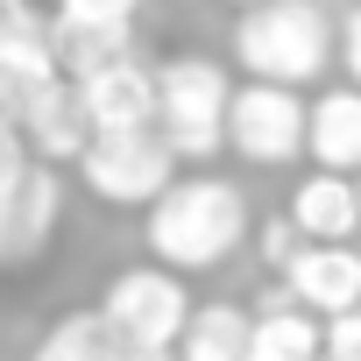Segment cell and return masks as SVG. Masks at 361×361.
<instances>
[{
	"instance_id": "obj_1",
	"label": "cell",
	"mask_w": 361,
	"mask_h": 361,
	"mask_svg": "<svg viewBox=\"0 0 361 361\" xmlns=\"http://www.w3.org/2000/svg\"><path fill=\"white\" fill-rule=\"evenodd\" d=\"M149 255L170 262V269H220L241 241H248V199L241 185L199 170V177H177V185L149 206Z\"/></svg>"
},
{
	"instance_id": "obj_16",
	"label": "cell",
	"mask_w": 361,
	"mask_h": 361,
	"mask_svg": "<svg viewBox=\"0 0 361 361\" xmlns=\"http://www.w3.org/2000/svg\"><path fill=\"white\" fill-rule=\"evenodd\" d=\"M106 354H114L106 319H99V312H64V319L36 340V354H29V361H106Z\"/></svg>"
},
{
	"instance_id": "obj_20",
	"label": "cell",
	"mask_w": 361,
	"mask_h": 361,
	"mask_svg": "<svg viewBox=\"0 0 361 361\" xmlns=\"http://www.w3.org/2000/svg\"><path fill=\"white\" fill-rule=\"evenodd\" d=\"M29 36H50V29L29 15V0H0V50H8V43H29Z\"/></svg>"
},
{
	"instance_id": "obj_21",
	"label": "cell",
	"mask_w": 361,
	"mask_h": 361,
	"mask_svg": "<svg viewBox=\"0 0 361 361\" xmlns=\"http://www.w3.org/2000/svg\"><path fill=\"white\" fill-rule=\"evenodd\" d=\"M340 71H347V85H361V8L340 22Z\"/></svg>"
},
{
	"instance_id": "obj_23",
	"label": "cell",
	"mask_w": 361,
	"mask_h": 361,
	"mask_svg": "<svg viewBox=\"0 0 361 361\" xmlns=\"http://www.w3.org/2000/svg\"><path fill=\"white\" fill-rule=\"evenodd\" d=\"M234 8H255V0H234Z\"/></svg>"
},
{
	"instance_id": "obj_8",
	"label": "cell",
	"mask_w": 361,
	"mask_h": 361,
	"mask_svg": "<svg viewBox=\"0 0 361 361\" xmlns=\"http://www.w3.org/2000/svg\"><path fill=\"white\" fill-rule=\"evenodd\" d=\"M22 142H29L43 163H78V156H85L92 114H85V92H78L71 71H57V78H43V85L29 92V106H22Z\"/></svg>"
},
{
	"instance_id": "obj_2",
	"label": "cell",
	"mask_w": 361,
	"mask_h": 361,
	"mask_svg": "<svg viewBox=\"0 0 361 361\" xmlns=\"http://www.w3.org/2000/svg\"><path fill=\"white\" fill-rule=\"evenodd\" d=\"M340 57V29L319 0H255L234 22V64L269 85H312Z\"/></svg>"
},
{
	"instance_id": "obj_18",
	"label": "cell",
	"mask_w": 361,
	"mask_h": 361,
	"mask_svg": "<svg viewBox=\"0 0 361 361\" xmlns=\"http://www.w3.org/2000/svg\"><path fill=\"white\" fill-rule=\"evenodd\" d=\"M326 361H361V305L326 319Z\"/></svg>"
},
{
	"instance_id": "obj_11",
	"label": "cell",
	"mask_w": 361,
	"mask_h": 361,
	"mask_svg": "<svg viewBox=\"0 0 361 361\" xmlns=\"http://www.w3.org/2000/svg\"><path fill=\"white\" fill-rule=\"evenodd\" d=\"M290 220L305 241H354L361 234V177L347 170H312L290 192Z\"/></svg>"
},
{
	"instance_id": "obj_19",
	"label": "cell",
	"mask_w": 361,
	"mask_h": 361,
	"mask_svg": "<svg viewBox=\"0 0 361 361\" xmlns=\"http://www.w3.org/2000/svg\"><path fill=\"white\" fill-rule=\"evenodd\" d=\"M142 0H57L64 22H135Z\"/></svg>"
},
{
	"instance_id": "obj_13",
	"label": "cell",
	"mask_w": 361,
	"mask_h": 361,
	"mask_svg": "<svg viewBox=\"0 0 361 361\" xmlns=\"http://www.w3.org/2000/svg\"><path fill=\"white\" fill-rule=\"evenodd\" d=\"M248 361H326V319L305 312L298 298H276L255 312V347Z\"/></svg>"
},
{
	"instance_id": "obj_6",
	"label": "cell",
	"mask_w": 361,
	"mask_h": 361,
	"mask_svg": "<svg viewBox=\"0 0 361 361\" xmlns=\"http://www.w3.org/2000/svg\"><path fill=\"white\" fill-rule=\"evenodd\" d=\"M78 177L85 192L106 199V206H156L170 185H177V149L163 142V128H114V135H92L85 156H78Z\"/></svg>"
},
{
	"instance_id": "obj_5",
	"label": "cell",
	"mask_w": 361,
	"mask_h": 361,
	"mask_svg": "<svg viewBox=\"0 0 361 361\" xmlns=\"http://www.w3.org/2000/svg\"><path fill=\"white\" fill-rule=\"evenodd\" d=\"M99 319L121 347H177L192 326V290H185V269H170V262H135L106 283L99 298Z\"/></svg>"
},
{
	"instance_id": "obj_17",
	"label": "cell",
	"mask_w": 361,
	"mask_h": 361,
	"mask_svg": "<svg viewBox=\"0 0 361 361\" xmlns=\"http://www.w3.org/2000/svg\"><path fill=\"white\" fill-rule=\"evenodd\" d=\"M255 248H262V262L283 276V269H290V255L305 248V234H298V220L283 213V220H269V227H262V241H255Z\"/></svg>"
},
{
	"instance_id": "obj_15",
	"label": "cell",
	"mask_w": 361,
	"mask_h": 361,
	"mask_svg": "<svg viewBox=\"0 0 361 361\" xmlns=\"http://www.w3.org/2000/svg\"><path fill=\"white\" fill-rule=\"evenodd\" d=\"M248 347H255V312L241 305H192V326L177 340L185 361H248Z\"/></svg>"
},
{
	"instance_id": "obj_3",
	"label": "cell",
	"mask_w": 361,
	"mask_h": 361,
	"mask_svg": "<svg viewBox=\"0 0 361 361\" xmlns=\"http://www.w3.org/2000/svg\"><path fill=\"white\" fill-rule=\"evenodd\" d=\"M64 220V177L22 135H0V269H29L50 255Z\"/></svg>"
},
{
	"instance_id": "obj_4",
	"label": "cell",
	"mask_w": 361,
	"mask_h": 361,
	"mask_svg": "<svg viewBox=\"0 0 361 361\" xmlns=\"http://www.w3.org/2000/svg\"><path fill=\"white\" fill-rule=\"evenodd\" d=\"M227 114H234V78L213 57L156 64V128L177 149V163H206L213 149H227Z\"/></svg>"
},
{
	"instance_id": "obj_7",
	"label": "cell",
	"mask_w": 361,
	"mask_h": 361,
	"mask_svg": "<svg viewBox=\"0 0 361 361\" xmlns=\"http://www.w3.org/2000/svg\"><path fill=\"white\" fill-rule=\"evenodd\" d=\"M227 149L241 163H298L312 149V106L298 99V85H269V78H248L234 85V114H227Z\"/></svg>"
},
{
	"instance_id": "obj_12",
	"label": "cell",
	"mask_w": 361,
	"mask_h": 361,
	"mask_svg": "<svg viewBox=\"0 0 361 361\" xmlns=\"http://www.w3.org/2000/svg\"><path fill=\"white\" fill-rule=\"evenodd\" d=\"M319 170H347L361 177V85H326L312 99V149Z\"/></svg>"
},
{
	"instance_id": "obj_10",
	"label": "cell",
	"mask_w": 361,
	"mask_h": 361,
	"mask_svg": "<svg viewBox=\"0 0 361 361\" xmlns=\"http://www.w3.org/2000/svg\"><path fill=\"white\" fill-rule=\"evenodd\" d=\"M78 92H85L92 135H114V128H156V71H149L142 57L78 78Z\"/></svg>"
},
{
	"instance_id": "obj_9",
	"label": "cell",
	"mask_w": 361,
	"mask_h": 361,
	"mask_svg": "<svg viewBox=\"0 0 361 361\" xmlns=\"http://www.w3.org/2000/svg\"><path fill=\"white\" fill-rule=\"evenodd\" d=\"M283 298H298L319 319L354 312L361 305V248H347V241H305L290 255V269H283Z\"/></svg>"
},
{
	"instance_id": "obj_14",
	"label": "cell",
	"mask_w": 361,
	"mask_h": 361,
	"mask_svg": "<svg viewBox=\"0 0 361 361\" xmlns=\"http://www.w3.org/2000/svg\"><path fill=\"white\" fill-rule=\"evenodd\" d=\"M50 43H57V64L71 71V78H92V71H106V64H128V57H142L135 50V22H50Z\"/></svg>"
},
{
	"instance_id": "obj_22",
	"label": "cell",
	"mask_w": 361,
	"mask_h": 361,
	"mask_svg": "<svg viewBox=\"0 0 361 361\" xmlns=\"http://www.w3.org/2000/svg\"><path fill=\"white\" fill-rule=\"evenodd\" d=\"M106 361H185V354H177V347H121V340H114Z\"/></svg>"
}]
</instances>
